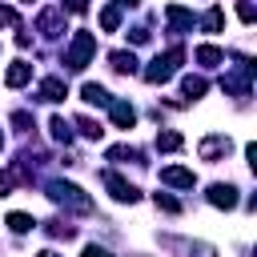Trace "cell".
<instances>
[{
  "label": "cell",
  "mask_w": 257,
  "mask_h": 257,
  "mask_svg": "<svg viewBox=\"0 0 257 257\" xmlns=\"http://www.w3.org/2000/svg\"><path fill=\"white\" fill-rule=\"evenodd\" d=\"M44 193H48V201H56L60 209L92 213V197H88V193H80V189H76V185H68V181H48V185H44Z\"/></svg>",
  "instance_id": "cell-1"
},
{
  "label": "cell",
  "mask_w": 257,
  "mask_h": 257,
  "mask_svg": "<svg viewBox=\"0 0 257 257\" xmlns=\"http://www.w3.org/2000/svg\"><path fill=\"white\" fill-rule=\"evenodd\" d=\"M181 60H185V48H181V44H173L165 56H153V60H149L145 80H149V84H165V80L177 72V64H181Z\"/></svg>",
  "instance_id": "cell-2"
},
{
  "label": "cell",
  "mask_w": 257,
  "mask_h": 257,
  "mask_svg": "<svg viewBox=\"0 0 257 257\" xmlns=\"http://www.w3.org/2000/svg\"><path fill=\"white\" fill-rule=\"evenodd\" d=\"M92 52H96V36H92V32H76L72 44H68V52H64V64H68L72 72H80V68L92 60Z\"/></svg>",
  "instance_id": "cell-3"
},
{
  "label": "cell",
  "mask_w": 257,
  "mask_h": 257,
  "mask_svg": "<svg viewBox=\"0 0 257 257\" xmlns=\"http://www.w3.org/2000/svg\"><path fill=\"white\" fill-rule=\"evenodd\" d=\"M100 181H104V189H108L116 201H128V205H133V201L141 197V193H137V185H133V181H124V177H120V173H112V169H104V173H100Z\"/></svg>",
  "instance_id": "cell-4"
},
{
  "label": "cell",
  "mask_w": 257,
  "mask_h": 257,
  "mask_svg": "<svg viewBox=\"0 0 257 257\" xmlns=\"http://www.w3.org/2000/svg\"><path fill=\"white\" fill-rule=\"evenodd\" d=\"M229 149H233V141L221 137V133H213V137H205V141L197 145V157H201V161H221V157H229Z\"/></svg>",
  "instance_id": "cell-5"
},
{
  "label": "cell",
  "mask_w": 257,
  "mask_h": 257,
  "mask_svg": "<svg viewBox=\"0 0 257 257\" xmlns=\"http://www.w3.org/2000/svg\"><path fill=\"white\" fill-rule=\"evenodd\" d=\"M161 185L193 189V185H197V173H193V169H181V165H169V169H161Z\"/></svg>",
  "instance_id": "cell-6"
},
{
  "label": "cell",
  "mask_w": 257,
  "mask_h": 257,
  "mask_svg": "<svg viewBox=\"0 0 257 257\" xmlns=\"http://www.w3.org/2000/svg\"><path fill=\"white\" fill-rule=\"evenodd\" d=\"M36 28H40L44 36H60V32H64V8H44V12L36 16Z\"/></svg>",
  "instance_id": "cell-7"
},
{
  "label": "cell",
  "mask_w": 257,
  "mask_h": 257,
  "mask_svg": "<svg viewBox=\"0 0 257 257\" xmlns=\"http://www.w3.org/2000/svg\"><path fill=\"white\" fill-rule=\"evenodd\" d=\"M36 96H40V100H48V104L64 100V96H68V84H64V76H44V80H40V88H36Z\"/></svg>",
  "instance_id": "cell-8"
},
{
  "label": "cell",
  "mask_w": 257,
  "mask_h": 257,
  "mask_svg": "<svg viewBox=\"0 0 257 257\" xmlns=\"http://www.w3.org/2000/svg\"><path fill=\"white\" fill-rule=\"evenodd\" d=\"M209 205H217V209H237V189L233 185H209Z\"/></svg>",
  "instance_id": "cell-9"
},
{
  "label": "cell",
  "mask_w": 257,
  "mask_h": 257,
  "mask_svg": "<svg viewBox=\"0 0 257 257\" xmlns=\"http://www.w3.org/2000/svg\"><path fill=\"white\" fill-rule=\"evenodd\" d=\"M165 20H169L173 32H189V28H193V12L181 8V4H169V8H165Z\"/></svg>",
  "instance_id": "cell-10"
},
{
  "label": "cell",
  "mask_w": 257,
  "mask_h": 257,
  "mask_svg": "<svg viewBox=\"0 0 257 257\" xmlns=\"http://www.w3.org/2000/svg\"><path fill=\"white\" fill-rule=\"evenodd\" d=\"M28 80H32V64H28V60L8 64V72H4V84H8V88H24Z\"/></svg>",
  "instance_id": "cell-11"
},
{
  "label": "cell",
  "mask_w": 257,
  "mask_h": 257,
  "mask_svg": "<svg viewBox=\"0 0 257 257\" xmlns=\"http://www.w3.org/2000/svg\"><path fill=\"white\" fill-rule=\"evenodd\" d=\"M108 112H112V124H116V128H133V124H137V108H133L128 100H112Z\"/></svg>",
  "instance_id": "cell-12"
},
{
  "label": "cell",
  "mask_w": 257,
  "mask_h": 257,
  "mask_svg": "<svg viewBox=\"0 0 257 257\" xmlns=\"http://www.w3.org/2000/svg\"><path fill=\"white\" fill-rule=\"evenodd\" d=\"M197 64H205V68H217V64H225V52L217 48V44H197Z\"/></svg>",
  "instance_id": "cell-13"
},
{
  "label": "cell",
  "mask_w": 257,
  "mask_h": 257,
  "mask_svg": "<svg viewBox=\"0 0 257 257\" xmlns=\"http://www.w3.org/2000/svg\"><path fill=\"white\" fill-rule=\"evenodd\" d=\"M80 100L84 104H112V96L96 84V80H88V84H80Z\"/></svg>",
  "instance_id": "cell-14"
},
{
  "label": "cell",
  "mask_w": 257,
  "mask_h": 257,
  "mask_svg": "<svg viewBox=\"0 0 257 257\" xmlns=\"http://www.w3.org/2000/svg\"><path fill=\"white\" fill-rule=\"evenodd\" d=\"M48 137H52L56 145H68V141H72V124H68L64 116H52V120H48Z\"/></svg>",
  "instance_id": "cell-15"
},
{
  "label": "cell",
  "mask_w": 257,
  "mask_h": 257,
  "mask_svg": "<svg viewBox=\"0 0 257 257\" xmlns=\"http://www.w3.org/2000/svg\"><path fill=\"white\" fill-rule=\"evenodd\" d=\"M108 64H112V72H137V56L133 52H108Z\"/></svg>",
  "instance_id": "cell-16"
},
{
  "label": "cell",
  "mask_w": 257,
  "mask_h": 257,
  "mask_svg": "<svg viewBox=\"0 0 257 257\" xmlns=\"http://www.w3.org/2000/svg\"><path fill=\"white\" fill-rule=\"evenodd\" d=\"M181 145H185V137H181V133H173V128L157 133V149H161V153H177Z\"/></svg>",
  "instance_id": "cell-17"
},
{
  "label": "cell",
  "mask_w": 257,
  "mask_h": 257,
  "mask_svg": "<svg viewBox=\"0 0 257 257\" xmlns=\"http://www.w3.org/2000/svg\"><path fill=\"white\" fill-rule=\"evenodd\" d=\"M201 28H205V32H221V28H225V12H221V8L213 4V8H209V12L201 16Z\"/></svg>",
  "instance_id": "cell-18"
},
{
  "label": "cell",
  "mask_w": 257,
  "mask_h": 257,
  "mask_svg": "<svg viewBox=\"0 0 257 257\" xmlns=\"http://www.w3.org/2000/svg\"><path fill=\"white\" fill-rule=\"evenodd\" d=\"M181 88H185V96H193V100H197V96H205V92H209V80H205V76H185V80H181Z\"/></svg>",
  "instance_id": "cell-19"
},
{
  "label": "cell",
  "mask_w": 257,
  "mask_h": 257,
  "mask_svg": "<svg viewBox=\"0 0 257 257\" xmlns=\"http://www.w3.org/2000/svg\"><path fill=\"white\" fill-rule=\"evenodd\" d=\"M116 24H120V8L108 4V8L100 12V28H104V32H116Z\"/></svg>",
  "instance_id": "cell-20"
},
{
  "label": "cell",
  "mask_w": 257,
  "mask_h": 257,
  "mask_svg": "<svg viewBox=\"0 0 257 257\" xmlns=\"http://www.w3.org/2000/svg\"><path fill=\"white\" fill-rule=\"evenodd\" d=\"M76 128H80L84 137H92V141H100V133H104L100 120H92V116H76Z\"/></svg>",
  "instance_id": "cell-21"
},
{
  "label": "cell",
  "mask_w": 257,
  "mask_h": 257,
  "mask_svg": "<svg viewBox=\"0 0 257 257\" xmlns=\"http://www.w3.org/2000/svg\"><path fill=\"white\" fill-rule=\"evenodd\" d=\"M32 225H36V221H32L28 213H8V229H12V233H28Z\"/></svg>",
  "instance_id": "cell-22"
},
{
  "label": "cell",
  "mask_w": 257,
  "mask_h": 257,
  "mask_svg": "<svg viewBox=\"0 0 257 257\" xmlns=\"http://www.w3.org/2000/svg\"><path fill=\"white\" fill-rule=\"evenodd\" d=\"M137 157H141V153H137L133 145H112V149H108V161H137Z\"/></svg>",
  "instance_id": "cell-23"
},
{
  "label": "cell",
  "mask_w": 257,
  "mask_h": 257,
  "mask_svg": "<svg viewBox=\"0 0 257 257\" xmlns=\"http://www.w3.org/2000/svg\"><path fill=\"white\" fill-rule=\"evenodd\" d=\"M153 201H157V209H165V213H181V201H173L169 193H157Z\"/></svg>",
  "instance_id": "cell-24"
},
{
  "label": "cell",
  "mask_w": 257,
  "mask_h": 257,
  "mask_svg": "<svg viewBox=\"0 0 257 257\" xmlns=\"http://www.w3.org/2000/svg\"><path fill=\"white\" fill-rule=\"evenodd\" d=\"M237 16H241L245 24H253V20H257V8H253V0H237Z\"/></svg>",
  "instance_id": "cell-25"
},
{
  "label": "cell",
  "mask_w": 257,
  "mask_h": 257,
  "mask_svg": "<svg viewBox=\"0 0 257 257\" xmlns=\"http://www.w3.org/2000/svg\"><path fill=\"white\" fill-rule=\"evenodd\" d=\"M48 233H52V237H64V241H68V237H72L76 229H72V225H64V221H48Z\"/></svg>",
  "instance_id": "cell-26"
},
{
  "label": "cell",
  "mask_w": 257,
  "mask_h": 257,
  "mask_svg": "<svg viewBox=\"0 0 257 257\" xmlns=\"http://www.w3.org/2000/svg\"><path fill=\"white\" fill-rule=\"evenodd\" d=\"M0 24H4V28H16V24H20V16H16V8H8V4H0Z\"/></svg>",
  "instance_id": "cell-27"
},
{
  "label": "cell",
  "mask_w": 257,
  "mask_h": 257,
  "mask_svg": "<svg viewBox=\"0 0 257 257\" xmlns=\"http://www.w3.org/2000/svg\"><path fill=\"white\" fill-rule=\"evenodd\" d=\"M12 124H16V128H32V116L20 108V112H12Z\"/></svg>",
  "instance_id": "cell-28"
},
{
  "label": "cell",
  "mask_w": 257,
  "mask_h": 257,
  "mask_svg": "<svg viewBox=\"0 0 257 257\" xmlns=\"http://www.w3.org/2000/svg\"><path fill=\"white\" fill-rule=\"evenodd\" d=\"M84 257H112V253L100 249V245H84Z\"/></svg>",
  "instance_id": "cell-29"
},
{
  "label": "cell",
  "mask_w": 257,
  "mask_h": 257,
  "mask_svg": "<svg viewBox=\"0 0 257 257\" xmlns=\"http://www.w3.org/2000/svg\"><path fill=\"white\" fill-rule=\"evenodd\" d=\"M149 40V28H133V44H145Z\"/></svg>",
  "instance_id": "cell-30"
},
{
  "label": "cell",
  "mask_w": 257,
  "mask_h": 257,
  "mask_svg": "<svg viewBox=\"0 0 257 257\" xmlns=\"http://www.w3.org/2000/svg\"><path fill=\"white\" fill-rule=\"evenodd\" d=\"M88 8V0H68V12H84Z\"/></svg>",
  "instance_id": "cell-31"
},
{
  "label": "cell",
  "mask_w": 257,
  "mask_h": 257,
  "mask_svg": "<svg viewBox=\"0 0 257 257\" xmlns=\"http://www.w3.org/2000/svg\"><path fill=\"white\" fill-rule=\"evenodd\" d=\"M40 257H60V253H52V249H44V253H40Z\"/></svg>",
  "instance_id": "cell-32"
},
{
  "label": "cell",
  "mask_w": 257,
  "mask_h": 257,
  "mask_svg": "<svg viewBox=\"0 0 257 257\" xmlns=\"http://www.w3.org/2000/svg\"><path fill=\"white\" fill-rule=\"evenodd\" d=\"M0 149H4V133H0Z\"/></svg>",
  "instance_id": "cell-33"
},
{
  "label": "cell",
  "mask_w": 257,
  "mask_h": 257,
  "mask_svg": "<svg viewBox=\"0 0 257 257\" xmlns=\"http://www.w3.org/2000/svg\"><path fill=\"white\" fill-rule=\"evenodd\" d=\"M24 4H32V0H24Z\"/></svg>",
  "instance_id": "cell-34"
}]
</instances>
